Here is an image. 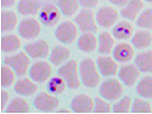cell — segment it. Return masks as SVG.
<instances>
[{"label":"cell","instance_id":"836d02e7","mask_svg":"<svg viewBox=\"0 0 152 114\" xmlns=\"http://www.w3.org/2000/svg\"><path fill=\"white\" fill-rule=\"evenodd\" d=\"M132 112L134 113H152L151 103L142 98H137L132 104Z\"/></svg>","mask_w":152,"mask_h":114},{"label":"cell","instance_id":"44dd1931","mask_svg":"<svg viewBox=\"0 0 152 114\" xmlns=\"http://www.w3.org/2000/svg\"><path fill=\"white\" fill-rule=\"evenodd\" d=\"M71 56V51L66 46H57L53 47L50 53V62L55 66L66 63Z\"/></svg>","mask_w":152,"mask_h":114},{"label":"cell","instance_id":"60d3db41","mask_svg":"<svg viewBox=\"0 0 152 114\" xmlns=\"http://www.w3.org/2000/svg\"><path fill=\"white\" fill-rule=\"evenodd\" d=\"M58 113H71V111H69V110H67V109H60V110H58V111H57Z\"/></svg>","mask_w":152,"mask_h":114},{"label":"cell","instance_id":"277c9868","mask_svg":"<svg viewBox=\"0 0 152 114\" xmlns=\"http://www.w3.org/2000/svg\"><path fill=\"white\" fill-rule=\"evenodd\" d=\"M29 57H30L26 52H22L5 57L4 64L10 66L17 76H23L27 74L29 69V65H30Z\"/></svg>","mask_w":152,"mask_h":114},{"label":"cell","instance_id":"8d00e7d4","mask_svg":"<svg viewBox=\"0 0 152 114\" xmlns=\"http://www.w3.org/2000/svg\"><path fill=\"white\" fill-rule=\"evenodd\" d=\"M10 99V94L5 90H2L1 91V110H4Z\"/></svg>","mask_w":152,"mask_h":114},{"label":"cell","instance_id":"e0dca14e","mask_svg":"<svg viewBox=\"0 0 152 114\" xmlns=\"http://www.w3.org/2000/svg\"><path fill=\"white\" fill-rule=\"evenodd\" d=\"M143 8L144 2L142 0H130L128 4L121 9L120 15L126 20L134 21L137 20Z\"/></svg>","mask_w":152,"mask_h":114},{"label":"cell","instance_id":"d4e9b609","mask_svg":"<svg viewBox=\"0 0 152 114\" xmlns=\"http://www.w3.org/2000/svg\"><path fill=\"white\" fill-rule=\"evenodd\" d=\"M132 44L136 49L142 50L149 47L152 44V35L147 30H139L132 36Z\"/></svg>","mask_w":152,"mask_h":114},{"label":"cell","instance_id":"4fadbf2b","mask_svg":"<svg viewBox=\"0 0 152 114\" xmlns=\"http://www.w3.org/2000/svg\"><path fill=\"white\" fill-rule=\"evenodd\" d=\"M118 62L112 57L101 56L97 58L96 65L100 74L103 76H112L119 72Z\"/></svg>","mask_w":152,"mask_h":114},{"label":"cell","instance_id":"74e56055","mask_svg":"<svg viewBox=\"0 0 152 114\" xmlns=\"http://www.w3.org/2000/svg\"><path fill=\"white\" fill-rule=\"evenodd\" d=\"M79 4L85 8H94L99 4V0H78Z\"/></svg>","mask_w":152,"mask_h":114},{"label":"cell","instance_id":"d590c367","mask_svg":"<svg viewBox=\"0 0 152 114\" xmlns=\"http://www.w3.org/2000/svg\"><path fill=\"white\" fill-rule=\"evenodd\" d=\"M106 100L107 99H105L104 98L103 99L100 97L96 98V99L94 100V112L99 113H109L112 107H111V105Z\"/></svg>","mask_w":152,"mask_h":114},{"label":"cell","instance_id":"484cf974","mask_svg":"<svg viewBox=\"0 0 152 114\" xmlns=\"http://www.w3.org/2000/svg\"><path fill=\"white\" fill-rule=\"evenodd\" d=\"M40 9L37 0H20L17 4V10L23 16H34Z\"/></svg>","mask_w":152,"mask_h":114},{"label":"cell","instance_id":"4316f807","mask_svg":"<svg viewBox=\"0 0 152 114\" xmlns=\"http://www.w3.org/2000/svg\"><path fill=\"white\" fill-rule=\"evenodd\" d=\"M18 18L16 14L11 10H3L1 12V30L3 32H10L17 25Z\"/></svg>","mask_w":152,"mask_h":114},{"label":"cell","instance_id":"5bb4252c","mask_svg":"<svg viewBox=\"0 0 152 114\" xmlns=\"http://www.w3.org/2000/svg\"><path fill=\"white\" fill-rule=\"evenodd\" d=\"M49 45L44 40H40L29 43L25 46V52L34 59L46 57L49 54Z\"/></svg>","mask_w":152,"mask_h":114},{"label":"cell","instance_id":"7c38bea8","mask_svg":"<svg viewBox=\"0 0 152 114\" xmlns=\"http://www.w3.org/2000/svg\"><path fill=\"white\" fill-rule=\"evenodd\" d=\"M140 76V70L136 65H125L119 70V78L126 87H133Z\"/></svg>","mask_w":152,"mask_h":114},{"label":"cell","instance_id":"83f0119b","mask_svg":"<svg viewBox=\"0 0 152 114\" xmlns=\"http://www.w3.org/2000/svg\"><path fill=\"white\" fill-rule=\"evenodd\" d=\"M137 94L144 99H152V76H144L137 82Z\"/></svg>","mask_w":152,"mask_h":114},{"label":"cell","instance_id":"f35d334b","mask_svg":"<svg viewBox=\"0 0 152 114\" xmlns=\"http://www.w3.org/2000/svg\"><path fill=\"white\" fill-rule=\"evenodd\" d=\"M108 1H109V3L111 4L114 5V6L123 8V7H125L128 4V2L130 0H108Z\"/></svg>","mask_w":152,"mask_h":114},{"label":"cell","instance_id":"30bf717a","mask_svg":"<svg viewBox=\"0 0 152 114\" xmlns=\"http://www.w3.org/2000/svg\"><path fill=\"white\" fill-rule=\"evenodd\" d=\"M34 105L39 111L49 113L58 108V106H59V99L51 94L42 92L34 99Z\"/></svg>","mask_w":152,"mask_h":114},{"label":"cell","instance_id":"52a82bcc","mask_svg":"<svg viewBox=\"0 0 152 114\" xmlns=\"http://www.w3.org/2000/svg\"><path fill=\"white\" fill-rule=\"evenodd\" d=\"M41 31V25L34 18L23 19L18 26V33L25 40H32L36 38Z\"/></svg>","mask_w":152,"mask_h":114},{"label":"cell","instance_id":"f1b7e54d","mask_svg":"<svg viewBox=\"0 0 152 114\" xmlns=\"http://www.w3.org/2000/svg\"><path fill=\"white\" fill-rule=\"evenodd\" d=\"M78 0H58V7L65 16H72L79 9Z\"/></svg>","mask_w":152,"mask_h":114},{"label":"cell","instance_id":"5b68a950","mask_svg":"<svg viewBox=\"0 0 152 114\" xmlns=\"http://www.w3.org/2000/svg\"><path fill=\"white\" fill-rule=\"evenodd\" d=\"M78 34V27L73 22L66 21L58 26L54 35L57 41L63 44H71L75 41Z\"/></svg>","mask_w":152,"mask_h":114},{"label":"cell","instance_id":"e575fe53","mask_svg":"<svg viewBox=\"0 0 152 114\" xmlns=\"http://www.w3.org/2000/svg\"><path fill=\"white\" fill-rule=\"evenodd\" d=\"M132 106V99L129 96H124L113 106V112L116 113H129Z\"/></svg>","mask_w":152,"mask_h":114},{"label":"cell","instance_id":"d6986e66","mask_svg":"<svg viewBox=\"0 0 152 114\" xmlns=\"http://www.w3.org/2000/svg\"><path fill=\"white\" fill-rule=\"evenodd\" d=\"M133 27L129 22L123 20L117 23L113 28V36L119 41H126L132 36Z\"/></svg>","mask_w":152,"mask_h":114},{"label":"cell","instance_id":"6da1fadb","mask_svg":"<svg viewBox=\"0 0 152 114\" xmlns=\"http://www.w3.org/2000/svg\"><path fill=\"white\" fill-rule=\"evenodd\" d=\"M81 82L87 88H96L101 80V74L93 59L87 57L82 60L79 65Z\"/></svg>","mask_w":152,"mask_h":114},{"label":"cell","instance_id":"ac0fdd59","mask_svg":"<svg viewBox=\"0 0 152 114\" xmlns=\"http://www.w3.org/2000/svg\"><path fill=\"white\" fill-rule=\"evenodd\" d=\"M14 89L16 93L23 96H30L36 93L38 87L36 82L33 81L31 78L23 77L19 79L15 83Z\"/></svg>","mask_w":152,"mask_h":114},{"label":"cell","instance_id":"cb8c5ba5","mask_svg":"<svg viewBox=\"0 0 152 114\" xmlns=\"http://www.w3.org/2000/svg\"><path fill=\"white\" fill-rule=\"evenodd\" d=\"M114 46V39L110 33L103 32L99 35L97 50L102 55H107L112 52Z\"/></svg>","mask_w":152,"mask_h":114},{"label":"cell","instance_id":"8992f818","mask_svg":"<svg viewBox=\"0 0 152 114\" xmlns=\"http://www.w3.org/2000/svg\"><path fill=\"white\" fill-rule=\"evenodd\" d=\"M75 23L82 32L95 33L97 31V23L94 13L89 9H83L77 13L75 19Z\"/></svg>","mask_w":152,"mask_h":114},{"label":"cell","instance_id":"603a6c76","mask_svg":"<svg viewBox=\"0 0 152 114\" xmlns=\"http://www.w3.org/2000/svg\"><path fill=\"white\" fill-rule=\"evenodd\" d=\"M135 65L144 73H152V51H145L138 53L135 57Z\"/></svg>","mask_w":152,"mask_h":114},{"label":"cell","instance_id":"ba28073f","mask_svg":"<svg viewBox=\"0 0 152 114\" xmlns=\"http://www.w3.org/2000/svg\"><path fill=\"white\" fill-rule=\"evenodd\" d=\"M119 13L111 6H104L98 9L96 12V20L97 24L102 28H108L117 23Z\"/></svg>","mask_w":152,"mask_h":114},{"label":"cell","instance_id":"7a4b0ae2","mask_svg":"<svg viewBox=\"0 0 152 114\" xmlns=\"http://www.w3.org/2000/svg\"><path fill=\"white\" fill-rule=\"evenodd\" d=\"M58 74L64 78L70 89H77L80 87L82 82L79 75V67L75 60H70L64 63L58 69Z\"/></svg>","mask_w":152,"mask_h":114},{"label":"cell","instance_id":"f546056e","mask_svg":"<svg viewBox=\"0 0 152 114\" xmlns=\"http://www.w3.org/2000/svg\"><path fill=\"white\" fill-rule=\"evenodd\" d=\"M30 106L26 99L23 98H16L6 107V113H29Z\"/></svg>","mask_w":152,"mask_h":114},{"label":"cell","instance_id":"2e32d148","mask_svg":"<svg viewBox=\"0 0 152 114\" xmlns=\"http://www.w3.org/2000/svg\"><path fill=\"white\" fill-rule=\"evenodd\" d=\"M72 110L77 113H88L94 111V100L86 94H78L72 99Z\"/></svg>","mask_w":152,"mask_h":114},{"label":"cell","instance_id":"7402d4cb","mask_svg":"<svg viewBox=\"0 0 152 114\" xmlns=\"http://www.w3.org/2000/svg\"><path fill=\"white\" fill-rule=\"evenodd\" d=\"M22 42L16 34H5L1 38V50L4 53H12L21 47Z\"/></svg>","mask_w":152,"mask_h":114},{"label":"cell","instance_id":"d6a6232c","mask_svg":"<svg viewBox=\"0 0 152 114\" xmlns=\"http://www.w3.org/2000/svg\"><path fill=\"white\" fill-rule=\"evenodd\" d=\"M15 71L8 65H4L1 67V86L3 88H7L11 86L15 82L16 78Z\"/></svg>","mask_w":152,"mask_h":114},{"label":"cell","instance_id":"9c48e42d","mask_svg":"<svg viewBox=\"0 0 152 114\" xmlns=\"http://www.w3.org/2000/svg\"><path fill=\"white\" fill-rule=\"evenodd\" d=\"M53 69L49 63L39 61L34 63L29 69V76L37 83L48 81L52 76Z\"/></svg>","mask_w":152,"mask_h":114},{"label":"cell","instance_id":"ffe728a7","mask_svg":"<svg viewBox=\"0 0 152 114\" xmlns=\"http://www.w3.org/2000/svg\"><path fill=\"white\" fill-rule=\"evenodd\" d=\"M98 46V40L94 33H83L78 41L77 47L81 52L85 53H90L94 52Z\"/></svg>","mask_w":152,"mask_h":114},{"label":"cell","instance_id":"8fae6325","mask_svg":"<svg viewBox=\"0 0 152 114\" xmlns=\"http://www.w3.org/2000/svg\"><path fill=\"white\" fill-rule=\"evenodd\" d=\"M61 11L53 4H46L40 9V20L41 23L47 27H53L59 22Z\"/></svg>","mask_w":152,"mask_h":114},{"label":"cell","instance_id":"3957f363","mask_svg":"<svg viewBox=\"0 0 152 114\" xmlns=\"http://www.w3.org/2000/svg\"><path fill=\"white\" fill-rule=\"evenodd\" d=\"M124 92L122 82L115 78H109L104 81L100 86V94L108 101L119 99Z\"/></svg>","mask_w":152,"mask_h":114},{"label":"cell","instance_id":"9a60e30c","mask_svg":"<svg viewBox=\"0 0 152 114\" xmlns=\"http://www.w3.org/2000/svg\"><path fill=\"white\" fill-rule=\"evenodd\" d=\"M134 49L132 45L126 42L120 43L113 50V58L118 63H128L134 57Z\"/></svg>","mask_w":152,"mask_h":114},{"label":"cell","instance_id":"ab89813d","mask_svg":"<svg viewBox=\"0 0 152 114\" xmlns=\"http://www.w3.org/2000/svg\"><path fill=\"white\" fill-rule=\"evenodd\" d=\"M16 0H1V6L3 8H10L14 5Z\"/></svg>","mask_w":152,"mask_h":114},{"label":"cell","instance_id":"b9f144b4","mask_svg":"<svg viewBox=\"0 0 152 114\" xmlns=\"http://www.w3.org/2000/svg\"><path fill=\"white\" fill-rule=\"evenodd\" d=\"M146 3H149V4H152V0H144Z\"/></svg>","mask_w":152,"mask_h":114},{"label":"cell","instance_id":"4dcf8cb0","mask_svg":"<svg viewBox=\"0 0 152 114\" xmlns=\"http://www.w3.org/2000/svg\"><path fill=\"white\" fill-rule=\"evenodd\" d=\"M66 86L67 84L64 81V79L59 75L58 76H54L51 78L48 83V89L49 92L53 94H62L66 89Z\"/></svg>","mask_w":152,"mask_h":114},{"label":"cell","instance_id":"1f68e13d","mask_svg":"<svg viewBox=\"0 0 152 114\" xmlns=\"http://www.w3.org/2000/svg\"><path fill=\"white\" fill-rule=\"evenodd\" d=\"M137 25L140 28L145 30L152 29V9L148 8L144 9L136 20Z\"/></svg>","mask_w":152,"mask_h":114}]
</instances>
